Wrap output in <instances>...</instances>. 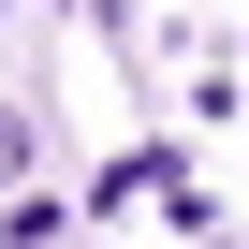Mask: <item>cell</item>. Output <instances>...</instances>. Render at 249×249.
<instances>
[{
	"instance_id": "6da1fadb",
	"label": "cell",
	"mask_w": 249,
	"mask_h": 249,
	"mask_svg": "<svg viewBox=\"0 0 249 249\" xmlns=\"http://www.w3.org/2000/svg\"><path fill=\"white\" fill-rule=\"evenodd\" d=\"M73 234V205H44V191H0V249H59Z\"/></svg>"
},
{
	"instance_id": "7a4b0ae2",
	"label": "cell",
	"mask_w": 249,
	"mask_h": 249,
	"mask_svg": "<svg viewBox=\"0 0 249 249\" xmlns=\"http://www.w3.org/2000/svg\"><path fill=\"white\" fill-rule=\"evenodd\" d=\"M0 191H30V117H0Z\"/></svg>"
}]
</instances>
